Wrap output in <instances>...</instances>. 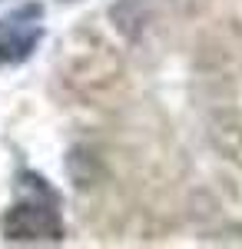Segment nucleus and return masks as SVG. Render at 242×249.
I'll return each instance as SVG.
<instances>
[{
	"label": "nucleus",
	"mask_w": 242,
	"mask_h": 249,
	"mask_svg": "<svg viewBox=\"0 0 242 249\" xmlns=\"http://www.w3.org/2000/svg\"><path fill=\"white\" fill-rule=\"evenodd\" d=\"M40 37H43V30H40V7L37 3L20 7L7 20H0V67L23 63L37 50Z\"/></svg>",
	"instance_id": "2"
},
{
	"label": "nucleus",
	"mask_w": 242,
	"mask_h": 249,
	"mask_svg": "<svg viewBox=\"0 0 242 249\" xmlns=\"http://www.w3.org/2000/svg\"><path fill=\"white\" fill-rule=\"evenodd\" d=\"M0 226L10 243H56V239H63V219L47 193L40 199L27 196V199L14 203L3 213Z\"/></svg>",
	"instance_id": "1"
}]
</instances>
